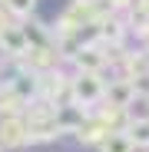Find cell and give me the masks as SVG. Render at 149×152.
<instances>
[{"label":"cell","mask_w":149,"mask_h":152,"mask_svg":"<svg viewBox=\"0 0 149 152\" xmlns=\"http://www.w3.org/2000/svg\"><path fill=\"white\" fill-rule=\"evenodd\" d=\"M106 96V86L99 80V73H80L76 80H70V103H80V106H96L99 99Z\"/></svg>","instance_id":"cell-1"},{"label":"cell","mask_w":149,"mask_h":152,"mask_svg":"<svg viewBox=\"0 0 149 152\" xmlns=\"http://www.w3.org/2000/svg\"><path fill=\"white\" fill-rule=\"evenodd\" d=\"M30 142L27 119L23 116H0V145L4 149H20Z\"/></svg>","instance_id":"cell-2"},{"label":"cell","mask_w":149,"mask_h":152,"mask_svg":"<svg viewBox=\"0 0 149 152\" xmlns=\"http://www.w3.org/2000/svg\"><path fill=\"white\" fill-rule=\"evenodd\" d=\"M106 99L113 106H133V99H136V83L133 80H116V83H109L106 86Z\"/></svg>","instance_id":"cell-3"},{"label":"cell","mask_w":149,"mask_h":152,"mask_svg":"<svg viewBox=\"0 0 149 152\" xmlns=\"http://www.w3.org/2000/svg\"><path fill=\"white\" fill-rule=\"evenodd\" d=\"M73 60H76V66L80 69H86V73H99V69H103L106 66V53H99V50L96 46H80L76 50V53H73Z\"/></svg>","instance_id":"cell-4"},{"label":"cell","mask_w":149,"mask_h":152,"mask_svg":"<svg viewBox=\"0 0 149 152\" xmlns=\"http://www.w3.org/2000/svg\"><path fill=\"white\" fill-rule=\"evenodd\" d=\"M99 152H136V142L126 129H113L103 142H99Z\"/></svg>","instance_id":"cell-5"},{"label":"cell","mask_w":149,"mask_h":152,"mask_svg":"<svg viewBox=\"0 0 149 152\" xmlns=\"http://www.w3.org/2000/svg\"><path fill=\"white\" fill-rule=\"evenodd\" d=\"M126 132L133 136V142L136 145H149V116H133L129 122H126Z\"/></svg>","instance_id":"cell-6"},{"label":"cell","mask_w":149,"mask_h":152,"mask_svg":"<svg viewBox=\"0 0 149 152\" xmlns=\"http://www.w3.org/2000/svg\"><path fill=\"white\" fill-rule=\"evenodd\" d=\"M4 7H7L13 17H30L33 7H37V0H4Z\"/></svg>","instance_id":"cell-7"},{"label":"cell","mask_w":149,"mask_h":152,"mask_svg":"<svg viewBox=\"0 0 149 152\" xmlns=\"http://www.w3.org/2000/svg\"><path fill=\"white\" fill-rule=\"evenodd\" d=\"M133 13H136L139 20H149V0H136V4H133Z\"/></svg>","instance_id":"cell-8"},{"label":"cell","mask_w":149,"mask_h":152,"mask_svg":"<svg viewBox=\"0 0 149 152\" xmlns=\"http://www.w3.org/2000/svg\"><path fill=\"white\" fill-rule=\"evenodd\" d=\"M106 4H109V7H129L133 0H106Z\"/></svg>","instance_id":"cell-9"},{"label":"cell","mask_w":149,"mask_h":152,"mask_svg":"<svg viewBox=\"0 0 149 152\" xmlns=\"http://www.w3.org/2000/svg\"><path fill=\"white\" fill-rule=\"evenodd\" d=\"M0 149H4V145H0Z\"/></svg>","instance_id":"cell-10"}]
</instances>
